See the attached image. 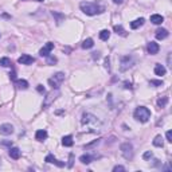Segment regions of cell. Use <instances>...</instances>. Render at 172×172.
<instances>
[{"label": "cell", "mask_w": 172, "mask_h": 172, "mask_svg": "<svg viewBox=\"0 0 172 172\" xmlns=\"http://www.w3.org/2000/svg\"><path fill=\"white\" fill-rule=\"evenodd\" d=\"M80 8L83 14L90 15V16L97 15V14H101V12H104V10H105L104 7L98 6V4H96V3H92V1H81Z\"/></svg>", "instance_id": "cell-1"}, {"label": "cell", "mask_w": 172, "mask_h": 172, "mask_svg": "<svg viewBox=\"0 0 172 172\" xmlns=\"http://www.w3.org/2000/svg\"><path fill=\"white\" fill-rule=\"evenodd\" d=\"M133 116H134V118H136L137 121L147 122L151 118V110L148 108H145V106H139V108H136Z\"/></svg>", "instance_id": "cell-2"}, {"label": "cell", "mask_w": 172, "mask_h": 172, "mask_svg": "<svg viewBox=\"0 0 172 172\" xmlns=\"http://www.w3.org/2000/svg\"><path fill=\"white\" fill-rule=\"evenodd\" d=\"M120 149H121L122 156L125 157L127 160H132L133 157V145L131 143H122L120 145Z\"/></svg>", "instance_id": "cell-3"}, {"label": "cell", "mask_w": 172, "mask_h": 172, "mask_svg": "<svg viewBox=\"0 0 172 172\" xmlns=\"http://www.w3.org/2000/svg\"><path fill=\"white\" fill-rule=\"evenodd\" d=\"M65 81V74L63 73H57L53 78H50L48 80V83H50V86L53 87V89L58 90L59 89V86H61V83Z\"/></svg>", "instance_id": "cell-4"}, {"label": "cell", "mask_w": 172, "mask_h": 172, "mask_svg": "<svg viewBox=\"0 0 172 172\" xmlns=\"http://www.w3.org/2000/svg\"><path fill=\"white\" fill-rule=\"evenodd\" d=\"M134 63V59L133 57H129V55H127V57H122L121 58V70H127V69H129V67H132Z\"/></svg>", "instance_id": "cell-5"}, {"label": "cell", "mask_w": 172, "mask_h": 172, "mask_svg": "<svg viewBox=\"0 0 172 172\" xmlns=\"http://www.w3.org/2000/svg\"><path fill=\"white\" fill-rule=\"evenodd\" d=\"M54 48V43H51V42H47L43 47L41 48V51H39V54H41V57H47V55H50L51 50Z\"/></svg>", "instance_id": "cell-6"}, {"label": "cell", "mask_w": 172, "mask_h": 172, "mask_svg": "<svg viewBox=\"0 0 172 172\" xmlns=\"http://www.w3.org/2000/svg\"><path fill=\"white\" fill-rule=\"evenodd\" d=\"M18 62L22 63V65H32L34 62H35V59H34L31 55H28V54H22V57H19Z\"/></svg>", "instance_id": "cell-7"}, {"label": "cell", "mask_w": 172, "mask_h": 172, "mask_svg": "<svg viewBox=\"0 0 172 172\" xmlns=\"http://www.w3.org/2000/svg\"><path fill=\"white\" fill-rule=\"evenodd\" d=\"M0 133L4 134V136L12 134L14 133V127L11 124H1L0 125Z\"/></svg>", "instance_id": "cell-8"}, {"label": "cell", "mask_w": 172, "mask_h": 172, "mask_svg": "<svg viewBox=\"0 0 172 172\" xmlns=\"http://www.w3.org/2000/svg\"><path fill=\"white\" fill-rule=\"evenodd\" d=\"M159 50H160V47H159V45H157V43H155V42H149V43H148V46H147L148 54L155 55V54H157V53H159Z\"/></svg>", "instance_id": "cell-9"}, {"label": "cell", "mask_w": 172, "mask_h": 172, "mask_svg": "<svg viewBox=\"0 0 172 172\" xmlns=\"http://www.w3.org/2000/svg\"><path fill=\"white\" fill-rule=\"evenodd\" d=\"M45 161L46 163H50V164H55V166H58V167H63L65 166V163L57 160L54 156H53V155H47V156H46V159H45Z\"/></svg>", "instance_id": "cell-10"}, {"label": "cell", "mask_w": 172, "mask_h": 172, "mask_svg": "<svg viewBox=\"0 0 172 172\" xmlns=\"http://www.w3.org/2000/svg\"><path fill=\"white\" fill-rule=\"evenodd\" d=\"M10 156L12 157L14 160H18L20 156H22V151H20L19 148H16V147L10 148Z\"/></svg>", "instance_id": "cell-11"}, {"label": "cell", "mask_w": 172, "mask_h": 172, "mask_svg": "<svg viewBox=\"0 0 172 172\" xmlns=\"http://www.w3.org/2000/svg\"><path fill=\"white\" fill-rule=\"evenodd\" d=\"M167 36H168V31H167L166 28L156 30V39H159V41H163V39H166Z\"/></svg>", "instance_id": "cell-12"}, {"label": "cell", "mask_w": 172, "mask_h": 172, "mask_svg": "<svg viewBox=\"0 0 172 172\" xmlns=\"http://www.w3.org/2000/svg\"><path fill=\"white\" fill-rule=\"evenodd\" d=\"M35 139L38 141H43L47 139V132L45 131V129H39V131H36L35 133Z\"/></svg>", "instance_id": "cell-13"}, {"label": "cell", "mask_w": 172, "mask_h": 172, "mask_svg": "<svg viewBox=\"0 0 172 172\" xmlns=\"http://www.w3.org/2000/svg\"><path fill=\"white\" fill-rule=\"evenodd\" d=\"M15 85H16L18 89H22V90H26L27 87H28V82H27L26 80H16Z\"/></svg>", "instance_id": "cell-14"}, {"label": "cell", "mask_w": 172, "mask_h": 172, "mask_svg": "<svg viewBox=\"0 0 172 172\" xmlns=\"http://www.w3.org/2000/svg\"><path fill=\"white\" fill-rule=\"evenodd\" d=\"M151 22H152L153 24H161V23L164 22V18H163L161 15H159V14H155V15L151 16Z\"/></svg>", "instance_id": "cell-15"}, {"label": "cell", "mask_w": 172, "mask_h": 172, "mask_svg": "<svg viewBox=\"0 0 172 172\" xmlns=\"http://www.w3.org/2000/svg\"><path fill=\"white\" fill-rule=\"evenodd\" d=\"M53 16H54L55 19H57V24H61L62 22H63L65 19H66V16L63 15V14H61V12H57V11H53Z\"/></svg>", "instance_id": "cell-16"}, {"label": "cell", "mask_w": 172, "mask_h": 172, "mask_svg": "<svg viewBox=\"0 0 172 172\" xmlns=\"http://www.w3.org/2000/svg\"><path fill=\"white\" fill-rule=\"evenodd\" d=\"M144 22H145V20H144L143 18H140V19H136V20H133V22L131 23V28H132V30H137L139 27H141V26L144 24Z\"/></svg>", "instance_id": "cell-17"}, {"label": "cell", "mask_w": 172, "mask_h": 172, "mask_svg": "<svg viewBox=\"0 0 172 172\" xmlns=\"http://www.w3.org/2000/svg\"><path fill=\"white\" fill-rule=\"evenodd\" d=\"M166 73H167V70L163 65H156V66H155V74H156V75H164Z\"/></svg>", "instance_id": "cell-18"}, {"label": "cell", "mask_w": 172, "mask_h": 172, "mask_svg": "<svg viewBox=\"0 0 172 172\" xmlns=\"http://www.w3.org/2000/svg\"><path fill=\"white\" fill-rule=\"evenodd\" d=\"M93 46H94V42H93V39L92 38H87V39H85L83 41V43H82V48H92Z\"/></svg>", "instance_id": "cell-19"}, {"label": "cell", "mask_w": 172, "mask_h": 172, "mask_svg": "<svg viewBox=\"0 0 172 172\" xmlns=\"http://www.w3.org/2000/svg\"><path fill=\"white\" fill-rule=\"evenodd\" d=\"M93 159H94L93 156H89V155H82V156L80 157V161L82 163V164H90Z\"/></svg>", "instance_id": "cell-20"}, {"label": "cell", "mask_w": 172, "mask_h": 172, "mask_svg": "<svg viewBox=\"0 0 172 172\" xmlns=\"http://www.w3.org/2000/svg\"><path fill=\"white\" fill-rule=\"evenodd\" d=\"M62 144H63L65 147H71V145H73V137L65 136L63 139H62Z\"/></svg>", "instance_id": "cell-21"}, {"label": "cell", "mask_w": 172, "mask_h": 172, "mask_svg": "<svg viewBox=\"0 0 172 172\" xmlns=\"http://www.w3.org/2000/svg\"><path fill=\"white\" fill-rule=\"evenodd\" d=\"M109 38H110V31H109V30H102V31L100 32V39H101V41H108Z\"/></svg>", "instance_id": "cell-22"}, {"label": "cell", "mask_w": 172, "mask_h": 172, "mask_svg": "<svg viewBox=\"0 0 172 172\" xmlns=\"http://www.w3.org/2000/svg\"><path fill=\"white\" fill-rule=\"evenodd\" d=\"M167 104H168V97H160V98L157 100V106H159V108H164Z\"/></svg>", "instance_id": "cell-23"}, {"label": "cell", "mask_w": 172, "mask_h": 172, "mask_svg": "<svg viewBox=\"0 0 172 172\" xmlns=\"http://www.w3.org/2000/svg\"><path fill=\"white\" fill-rule=\"evenodd\" d=\"M163 144H164V141H163V137L160 136H156L155 137V140H153V145H155V147H163Z\"/></svg>", "instance_id": "cell-24"}, {"label": "cell", "mask_w": 172, "mask_h": 172, "mask_svg": "<svg viewBox=\"0 0 172 172\" xmlns=\"http://www.w3.org/2000/svg\"><path fill=\"white\" fill-rule=\"evenodd\" d=\"M0 65H1L3 67H10V66H11V61H10V58H7V57L0 58Z\"/></svg>", "instance_id": "cell-25"}, {"label": "cell", "mask_w": 172, "mask_h": 172, "mask_svg": "<svg viewBox=\"0 0 172 172\" xmlns=\"http://www.w3.org/2000/svg\"><path fill=\"white\" fill-rule=\"evenodd\" d=\"M113 30H114V32L118 34V35H125V30L122 28V26H114Z\"/></svg>", "instance_id": "cell-26"}, {"label": "cell", "mask_w": 172, "mask_h": 172, "mask_svg": "<svg viewBox=\"0 0 172 172\" xmlns=\"http://www.w3.org/2000/svg\"><path fill=\"white\" fill-rule=\"evenodd\" d=\"M46 63H47V65L57 63V58H55L54 55H47V61H46Z\"/></svg>", "instance_id": "cell-27"}, {"label": "cell", "mask_w": 172, "mask_h": 172, "mask_svg": "<svg viewBox=\"0 0 172 172\" xmlns=\"http://www.w3.org/2000/svg\"><path fill=\"white\" fill-rule=\"evenodd\" d=\"M98 143H100V140H94V141H93V143H90V144H86V145H85V149H89V148L96 147V145H98Z\"/></svg>", "instance_id": "cell-28"}, {"label": "cell", "mask_w": 172, "mask_h": 172, "mask_svg": "<svg viewBox=\"0 0 172 172\" xmlns=\"http://www.w3.org/2000/svg\"><path fill=\"white\" fill-rule=\"evenodd\" d=\"M48 100H46V102H45V105H50V102L53 101V100H55V96H54V92L53 93H50V94H48Z\"/></svg>", "instance_id": "cell-29"}, {"label": "cell", "mask_w": 172, "mask_h": 172, "mask_svg": "<svg viewBox=\"0 0 172 172\" xmlns=\"http://www.w3.org/2000/svg\"><path fill=\"white\" fill-rule=\"evenodd\" d=\"M151 157H152V152H151V151H147V152L143 155V159L144 160H148V159H151Z\"/></svg>", "instance_id": "cell-30"}, {"label": "cell", "mask_w": 172, "mask_h": 172, "mask_svg": "<svg viewBox=\"0 0 172 172\" xmlns=\"http://www.w3.org/2000/svg\"><path fill=\"white\" fill-rule=\"evenodd\" d=\"M149 83H151V85H153V86H161L163 85V81H155V80H152Z\"/></svg>", "instance_id": "cell-31"}, {"label": "cell", "mask_w": 172, "mask_h": 172, "mask_svg": "<svg viewBox=\"0 0 172 172\" xmlns=\"http://www.w3.org/2000/svg\"><path fill=\"white\" fill-rule=\"evenodd\" d=\"M166 136H167V140H168L169 143H172V132L171 131H167Z\"/></svg>", "instance_id": "cell-32"}, {"label": "cell", "mask_w": 172, "mask_h": 172, "mask_svg": "<svg viewBox=\"0 0 172 172\" xmlns=\"http://www.w3.org/2000/svg\"><path fill=\"white\" fill-rule=\"evenodd\" d=\"M113 171H114V172H117V171H125V168L122 166H116L114 168H113Z\"/></svg>", "instance_id": "cell-33"}, {"label": "cell", "mask_w": 172, "mask_h": 172, "mask_svg": "<svg viewBox=\"0 0 172 172\" xmlns=\"http://www.w3.org/2000/svg\"><path fill=\"white\" fill-rule=\"evenodd\" d=\"M10 78L12 81H16V73L15 71H12V73H10Z\"/></svg>", "instance_id": "cell-34"}, {"label": "cell", "mask_w": 172, "mask_h": 172, "mask_svg": "<svg viewBox=\"0 0 172 172\" xmlns=\"http://www.w3.org/2000/svg\"><path fill=\"white\" fill-rule=\"evenodd\" d=\"M36 90H38L39 93H43V92H45V87H43V86H42V85H38V87H36Z\"/></svg>", "instance_id": "cell-35"}, {"label": "cell", "mask_w": 172, "mask_h": 172, "mask_svg": "<svg viewBox=\"0 0 172 172\" xmlns=\"http://www.w3.org/2000/svg\"><path fill=\"white\" fill-rule=\"evenodd\" d=\"M73 159H74V156H73V153H71L70 155V163H69V167H70V168L73 167Z\"/></svg>", "instance_id": "cell-36"}, {"label": "cell", "mask_w": 172, "mask_h": 172, "mask_svg": "<svg viewBox=\"0 0 172 172\" xmlns=\"http://www.w3.org/2000/svg\"><path fill=\"white\" fill-rule=\"evenodd\" d=\"M105 66L109 69V58H106V59H105Z\"/></svg>", "instance_id": "cell-37"}, {"label": "cell", "mask_w": 172, "mask_h": 172, "mask_svg": "<svg viewBox=\"0 0 172 172\" xmlns=\"http://www.w3.org/2000/svg\"><path fill=\"white\" fill-rule=\"evenodd\" d=\"M113 3H116V4H121V3H122V0H113Z\"/></svg>", "instance_id": "cell-38"}, {"label": "cell", "mask_w": 172, "mask_h": 172, "mask_svg": "<svg viewBox=\"0 0 172 172\" xmlns=\"http://www.w3.org/2000/svg\"><path fill=\"white\" fill-rule=\"evenodd\" d=\"M36 1H43V0H36Z\"/></svg>", "instance_id": "cell-39"}]
</instances>
